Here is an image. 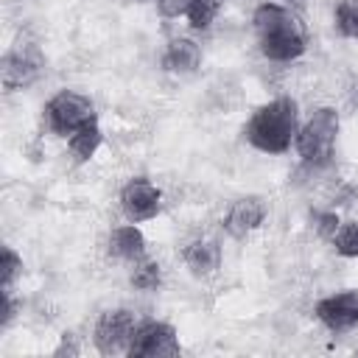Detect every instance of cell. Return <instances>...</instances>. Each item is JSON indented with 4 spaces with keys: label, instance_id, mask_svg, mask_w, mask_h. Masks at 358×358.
Segmentation results:
<instances>
[{
    "label": "cell",
    "instance_id": "1",
    "mask_svg": "<svg viewBox=\"0 0 358 358\" xmlns=\"http://www.w3.org/2000/svg\"><path fill=\"white\" fill-rule=\"evenodd\" d=\"M294 134H296V103L291 98L268 101L246 123V140L266 154L288 151Z\"/></svg>",
    "mask_w": 358,
    "mask_h": 358
},
{
    "label": "cell",
    "instance_id": "2",
    "mask_svg": "<svg viewBox=\"0 0 358 358\" xmlns=\"http://www.w3.org/2000/svg\"><path fill=\"white\" fill-rule=\"evenodd\" d=\"M255 28L260 34V50L271 62H291L302 56L305 39L296 31L291 14L274 3H263L255 11Z\"/></svg>",
    "mask_w": 358,
    "mask_h": 358
},
{
    "label": "cell",
    "instance_id": "3",
    "mask_svg": "<svg viewBox=\"0 0 358 358\" xmlns=\"http://www.w3.org/2000/svg\"><path fill=\"white\" fill-rule=\"evenodd\" d=\"M338 134V112L330 106L316 109L296 134V151L308 165H327Z\"/></svg>",
    "mask_w": 358,
    "mask_h": 358
},
{
    "label": "cell",
    "instance_id": "4",
    "mask_svg": "<svg viewBox=\"0 0 358 358\" xmlns=\"http://www.w3.org/2000/svg\"><path fill=\"white\" fill-rule=\"evenodd\" d=\"M48 123L56 134H73L87 123H95V106L90 98L73 92V90H62L56 92L48 106H45Z\"/></svg>",
    "mask_w": 358,
    "mask_h": 358
},
{
    "label": "cell",
    "instance_id": "5",
    "mask_svg": "<svg viewBox=\"0 0 358 358\" xmlns=\"http://www.w3.org/2000/svg\"><path fill=\"white\" fill-rule=\"evenodd\" d=\"M134 330H137V322L129 310H106L95 324V347L103 355L123 352V350L129 352Z\"/></svg>",
    "mask_w": 358,
    "mask_h": 358
},
{
    "label": "cell",
    "instance_id": "6",
    "mask_svg": "<svg viewBox=\"0 0 358 358\" xmlns=\"http://www.w3.org/2000/svg\"><path fill=\"white\" fill-rule=\"evenodd\" d=\"M179 352V338L176 330L165 322H145L137 324L129 355L134 358H159V355H176Z\"/></svg>",
    "mask_w": 358,
    "mask_h": 358
},
{
    "label": "cell",
    "instance_id": "7",
    "mask_svg": "<svg viewBox=\"0 0 358 358\" xmlns=\"http://www.w3.org/2000/svg\"><path fill=\"white\" fill-rule=\"evenodd\" d=\"M159 201H162V193L154 182L137 176V179H129L120 190V207L126 213L129 221H148L159 213Z\"/></svg>",
    "mask_w": 358,
    "mask_h": 358
},
{
    "label": "cell",
    "instance_id": "8",
    "mask_svg": "<svg viewBox=\"0 0 358 358\" xmlns=\"http://www.w3.org/2000/svg\"><path fill=\"white\" fill-rule=\"evenodd\" d=\"M316 319L330 330H347V327L358 324V294L355 291H341V294L319 299Z\"/></svg>",
    "mask_w": 358,
    "mask_h": 358
},
{
    "label": "cell",
    "instance_id": "9",
    "mask_svg": "<svg viewBox=\"0 0 358 358\" xmlns=\"http://www.w3.org/2000/svg\"><path fill=\"white\" fill-rule=\"evenodd\" d=\"M263 218H266V204H263V199H257V196H243V199H238V201L229 207V213H227V218H224V227H227V232H229L232 238H246L249 232H255V229L263 224Z\"/></svg>",
    "mask_w": 358,
    "mask_h": 358
},
{
    "label": "cell",
    "instance_id": "10",
    "mask_svg": "<svg viewBox=\"0 0 358 358\" xmlns=\"http://www.w3.org/2000/svg\"><path fill=\"white\" fill-rule=\"evenodd\" d=\"M39 56L36 53H28V50H17V53H8L6 62H3V84L6 90H17V87H25L36 78L39 73Z\"/></svg>",
    "mask_w": 358,
    "mask_h": 358
},
{
    "label": "cell",
    "instance_id": "11",
    "mask_svg": "<svg viewBox=\"0 0 358 358\" xmlns=\"http://www.w3.org/2000/svg\"><path fill=\"white\" fill-rule=\"evenodd\" d=\"M199 59H201L199 45L193 39L179 36V39H171V45H168V50L162 56V64L171 73H190V70L199 67Z\"/></svg>",
    "mask_w": 358,
    "mask_h": 358
},
{
    "label": "cell",
    "instance_id": "12",
    "mask_svg": "<svg viewBox=\"0 0 358 358\" xmlns=\"http://www.w3.org/2000/svg\"><path fill=\"white\" fill-rule=\"evenodd\" d=\"M185 263H187V268L193 271V274H199V277H204V274H213L215 268H218V263H221V249H218V243H213V241H193L187 249H185Z\"/></svg>",
    "mask_w": 358,
    "mask_h": 358
},
{
    "label": "cell",
    "instance_id": "13",
    "mask_svg": "<svg viewBox=\"0 0 358 358\" xmlns=\"http://www.w3.org/2000/svg\"><path fill=\"white\" fill-rule=\"evenodd\" d=\"M109 249H112V255H117L123 260H140L145 252V238L134 224L117 227L109 238Z\"/></svg>",
    "mask_w": 358,
    "mask_h": 358
},
{
    "label": "cell",
    "instance_id": "14",
    "mask_svg": "<svg viewBox=\"0 0 358 358\" xmlns=\"http://www.w3.org/2000/svg\"><path fill=\"white\" fill-rule=\"evenodd\" d=\"M101 140H103L101 129H98L95 123H87V126H81L78 131H73V134H70L67 145H70V151H73L78 159H90V157L98 151Z\"/></svg>",
    "mask_w": 358,
    "mask_h": 358
},
{
    "label": "cell",
    "instance_id": "15",
    "mask_svg": "<svg viewBox=\"0 0 358 358\" xmlns=\"http://www.w3.org/2000/svg\"><path fill=\"white\" fill-rule=\"evenodd\" d=\"M215 14H218V3L215 0H187V6H185V17L199 31L207 28L215 20Z\"/></svg>",
    "mask_w": 358,
    "mask_h": 358
},
{
    "label": "cell",
    "instance_id": "16",
    "mask_svg": "<svg viewBox=\"0 0 358 358\" xmlns=\"http://www.w3.org/2000/svg\"><path fill=\"white\" fill-rule=\"evenodd\" d=\"M333 246L341 257H358V221H347L336 229Z\"/></svg>",
    "mask_w": 358,
    "mask_h": 358
},
{
    "label": "cell",
    "instance_id": "17",
    "mask_svg": "<svg viewBox=\"0 0 358 358\" xmlns=\"http://www.w3.org/2000/svg\"><path fill=\"white\" fill-rule=\"evenodd\" d=\"M20 271H22V260L11 249H3V255H0V291H11V282L17 280Z\"/></svg>",
    "mask_w": 358,
    "mask_h": 358
},
{
    "label": "cell",
    "instance_id": "18",
    "mask_svg": "<svg viewBox=\"0 0 358 358\" xmlns=\"http://www.w3.org/2000/svg\"><path fill=\"white\" fill-rule=\"evenodd\" d=\"M336 28L344 36H358V6L352 3H341L336 8Z\"/></svg>",
    "mask_w": 358,
    "mask_h": 358
},
{
    "label": "cell",
    "instance_id": "19",
    "mask_svg": "<svg viewBox=\"0 0 358 358\" xmlns=\"http://www.w3.org/2000/svg\"><path fill=\"white\" fill-rule=\"evenodd\" d=\"M131 285L140 291H151L159 285V266L157 263H140L131 274Z\"/></svg>",
    "mask_w": 358,
    "mask_h": 358
}]
</instances>
